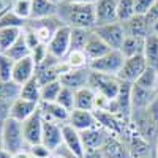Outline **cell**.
Returning <instances> with one entry per match:
<instances>
[{
	"label": "cell",
	"instance_id": "obj_1",
	"mask_svg": "<svg viewBox=\"0 0 158 158\" xmlns=\"http://www.w3.org/2000/svg\"><path fill=\"white\" fill-rule=\"evenodd\" d=\"M63 25L70 29H95V10L94 5H84V3H73L65 2L57 6L56 15Z\"/></svg>",
	"mask_w": 158,
	"mask_h": 158
},
{
	"label": "cell",
	"instance_id": "obj_2",
	"mask_svg": "<svg viewBox=\"0 0 158 158\" xmlns=\"http://www.w3.org/2000/svg\"><path fill=\"white\" fill-rule=\"evenodd\" d=\"M2 135H3V149L10 153H16L19 150L27 149V142L24 138L22 122H18L15 118H6L2 125Z\"/></svg>",
	"mask_w": 158,
	"mask_h": 158
},
{
	"label": "cell",
	"instance_id": "obj_3",
	"mask_svg": "<svg viewBox=\"0 0 158 158\" xmlns=\"http://www.w3.org/2000/svg\"><path fill=\"white\" fill-rule=\"evenodd\" d=\"M89 87L94 90L95 94L104 95V97L109 98V100H115V97L118 94V89H120V81H118L117 76L90 71Z\"/></svg>",
	"mask_w": 158,
	"mask_h": 158
},
{
	"label": "cell",
	"instance_id": "obj_4",
	"mask_svg": "<svg viewBox=\"0 0 158 158\" xmlns=\"http://www.w3.org/2000/svg\"><path fill=\"white\" fill-rule=\"evenodd\" d=\"M125 57L122 56L120 51H109L108 54H104L103 57L94 60L89 63L90 71H97L103 74H111V76H118L122 67H123Z\"/></svg>",
	"mask_w": 158,
	"mask_h": 158
},
{
	"label": "cell",
	"instance_id": "obj_5",
	"mask_svg": "<svg viewBox=\"0 0 158 158\" xmlns=\"http://www.w3.org/2000/svg\"><path fill=\"white\" fill-rule=\"evenodd\" d=\"M48 51L52 57L59 60H63L67 57L71 51V29L67 25H62L48 43Z\"/></svg>",
	"mask_w": 158,
	"mask_h": 158
},
{
	"label": "cell",
	"instance_id": "obj_6",
	"mask_svg": "<svg viewBox=\"0 0 158 158\" xmlns=\"http://www.w3.org/2000/svg\"><path fill=\"white\" fill-rule=\"evenodd\" d=\"M94 32L106 43L111 49L118 51L125 40V30L122 22H112V24H106V25H97L94 29Z\"/></svg>",
	"mask_w": 158,
	"mask_h": 158
},
{
	"label": "cell",
	"instance_id": "obj_7",
	"mask_svg": "<svg viewBox=\"0 0 158 158\" xmlns=\"http://www.w3.org/2000/svg\"><path fill=\"white\" fill-rule=\"evenodd\" d=\"M146 68H147V62H146L144 54L128 57V59H125L123 67H122V70H120L117 77H118V81H122V82L135 84L139 79V76L146 71Z\"/></svg>",
	"mask_w": 158,
	"mask_h": 158
},
{
	"label": "cell",
	"instance_id": "obj_8",
	"mask_svg": "<svg viewBox=\"0 0 158 158\" xmlns=\"http://www.w3.org/2000/svg\"><path fill=\"white\" fill-rule=\"evenodd\" d=\"M29 27L33 29V32L36 33L38 40H40V43H43V44H48L51 41V38L54 36V33L62 27V22L57 16H52V18H46V19H30L27 22Z\"/></svg>",
	"mask_w": 158,
	"mask_h": 158
},
{
	"label": "cell",
	"instance_id": "obj_9",
	"mask_svg": "<svg viewBox=\"0 0 158 158\" xmlns=\"http://www.w3.org/2000/svg\"><path fill=\"white\" fill-rule=\"evenodd\" d=\"M43 115H41V111H38L29 117L25 122H22V131H24V138H25V142L27 146H32V144H36V142H41V135H43Z\"/></svg>",
	"mask_w": 158,
	"mask_h": 158
},
{
	"label": "cell",
	"instance_id": "obj_10",
	"mask_svg": "<svg viewBox=\"0 0 158 158\" xmlns=\"http://www.w3.org/2000/svg\"><path fill=\"white\" fill-rule=\"evenodd\" d=\"M94 10H95L97 25L118 22L117 21V0H97L94 3Z\"/></svg>",
	"mask_w": 158,
	"mask_h": 158
},
{
	"label": "cell",
	"instance_id": "obj_11",
	"mask_svg": "<svg viewBox=\"0 0 158 158\" xmlns=\"http://www.w3.org/2000/svg\"><path fill=\"white\" fill-rule=\"evenodd\" d=\"M156 98H158V92L144 89L138 84H133V89H131V112L149 109L150 104Z\"/></svg>",
	"mask_w": 158,
	"mask_h": 158
},
{
	"label": "cell",
	"instance_id": "obj_12",
	"mask_svg": "<svg viewBox=\"0 0 158 158\" xmlns=\"http://www.w3.org/2000/svg\"><path fill=\"white\" fill-rule=\"evenodd\" d=\"M109 131L104 130L103 127H95L85 131H81V138H82V146H84V152L85 150H100L103 147V144L106 142V139L109 138Z\"/></svg>",
	"mask_w": 158,
	"mask_h": 158
},
{
	"label": "cell",
	"instance_id": "obj_13",
	"mask_svg": "<svg viewBox=\"0 0 158 158\" xmlns=\"http://www.w3.org/2000/svg\"><path fill=\"white\" fill-rule=\"evenodd\" d=\"M60 123L57 122H48L44 120L43 123V135H41V142L48 146L52 152H56L62 144H63V131H62Z\"/></svg>",
	"mask_w": 158,
	"mask_h": 158
},
{
	"label": "cell",
	"instance_id": "obj_14",
	"mask_svg": "<svg viewBox=\"0 0 158 158\" xmlns=\"http://www.w3.org/2000/svg\"><path fill=\"white\" fill-rule=\"evenodd\" d=\"M68 125L76 128L77 131H85L90 128L98 127V118L94 111H82V109H73L70 112Z\"/></svg>",
	"mask_w": 158,
	"mask_h": 158
},
{
	"label": "cell",
	"instance_id": "obj_15",
	"mask_svg": "<svg viewBox=\"0 0 158 158\" xmlns=\"http://www.w3.org/2000/svg\"><path fill=\"white\" fill-rule=\"evenodd\" d=\"M40 111H41L43 120L57 122V123H60V125L68 123L70 112L65 109V108H62L57 101H52V103L41 101V103H40Z\"/></svg>",
	"mask_w": 158,
	"mask_h": 158
},
{
	"label": "cell",
	"instance_id": "obj_16",
	"mask_svg": "<svg viewBox=\"0 0 158 158\" xmlns=\"http://www.w3.org/2000/svg\"><path fill=\"white\" fill-rule=\"evenodd\" d=\"M40 108V103H33L24 98H18L10 106V118H15L18 122H25L29 117H32Z\"/></svg>",
	"mask_w": 158,
	"mask_h": 158
},
{
	"label": "cell",
	"instance_id": "obj_17",
	"mask_svg": "<svg viewBox=\"0 0 158 158\" xmlns=\"http://www.w3.org/2000/svg\"><path fill=\"white\" fill-rule=\"evenodd\" d=\"M36 73V65L33 62V59L29 56L25 59H21L18 62H15V68H13V81L18 82L19 85L29 82L30 79L35 77Z\"/></svg>",
	"mask_w": 158,
	"mask_h": 158
},
{
	"label": "cell",
	"instance_id": "obj_18",
	"mask_svg": "<svg viewBox=\"0 0 158 158\" xmlns=\"http://www.w3.org/2000/svg\"><path fill=\"white\" fill-rule=\"evenodd\" d=\"M123 30H125V36H136V38H147L152 33L150 24L147 22L146 16L141 15H135L131 19L122 22Z\"/></svg>",
	"mask_w": 158,
	"mask_h": 158
},
{
	"label": "cell",
	"instance_id": "obj_19",
	"mask_svg": "<svg viewBox=\"0 0 158 158\" xmlns=\"http://www.w3.org/2000/svg\"><path fill=\"white\" fill-rule=\"evenodd\" d=\"M63 131V146L67 147L74 156L82 158L84 155V146H82V138H81V131H77L71 125L65 123L62 127Z\"/></svg>",
	"mask_w": 158,
	"mask_h": 158
},
{
	"label": "cell",
	"instance_id": "obj_20",
	"mask_svg": "<svg viewBox=\"0 0 158 158\" xmlns=\"http://www.w3.org/2000/svg\"><path fill=\"white\" fill-rule=\"evenodd\" d=\"M100 150L103 153V158H130L125 141L114 135H109Z\"/></svg>",
	"mask_w": 158,
	"mask_h": 158
},
{
	"label": "cell",
	"instance_id": "obj_21",
	"mask_svg": "<svg viewBox=\"0 0 158 158\" xmlns=\"http://www.w3.org/2000/svg\"><path fill=\"white\" fill-rule=\"evenodd\" d=\"M89 77H90V70L89 68H79V70H70L60 77V82L63 87H68L71 90H79L82 87L89 85Z\"/></svg>",
	"mask_w": 158,
	"mask_h": 158
},
{
	"label": "cell",
	"instance_id": "obj_22",
	"mask_svg": "<svg viewBox=\"0 0 158 158\" xmlns=\"http://www.w3.org/2000/svg\"><path fill=\"white\" fill-rule=\"evenodd\" d=\"M109 51H112V49L104 43L95 32H92V36L89 38V41H87V44L84 48V54L87 56L89 63L100 59V57H103L104 54H108Z\"/></svg>",
	"mask_w": 158,
	"mask_h": 158
},
{
	"label": "cell",
	"instance_id": "obj_23",
	"mask_svg": "<svg viewBox=\"0 0 158 158\" xmlns=\"http://www.w3.org/2000/svg\"><path fill=\"white\" fill-rule=\"evenodd\" d=\"M95 92L89 85L82 87L74 92V109H82V111H94V103H95Z\"/></svg>",
	"mask_w": 158,
	"mask_h": 158
},
{
	"label": "cell",
	"instance_id": "obj_24",
	"mask_svg": "<svg viewBox=\"0 0 158 158\" xmlns=\"http://www.w3.org/2000/svg\"><path fill=\"white\" fill-rule=\"evenodd\" d=\"M57 15V6L49 0H32V19H46Z\"/></svg>",
	"mask_w": 158,
	"mask_h": 158
},
{
	"label": "cell",
	"instance_id": "obj_25",
	"mask_svg": "<svg viewBox=\"0 0 158 158\" xmlns=\"http://www.w3.org/2000/svg\"><path fill=\"white\" fill-rule=\"evenodd\" d=\"M144 57H146L147 67L158 68V35L150 33L144 40Z\"/></svg>",
	"mask_w": 158,
	"mask_h": 158
},
{
	"label": "cell",
	"instance_id": "obj_26",
	"mask_svg": "<svg viewBox=\"0 0 158 158\" xmlns=\"http://www.w3.org/2000/svg\"><path fill=\"white\" fill-rule=\"evenodd\" d=\"M144 40L146 38H136V36H125L123 43L120 46V51L122 56L125 59L128 57H135V56H139L144 52Z\"/></svg>",
	"mask_w": 158,
	"mask_h": 158
},
{
	"label": "cell",
	"instance_id": "obj_27",
	"mask_svg": "<svg viewBox=\"0 0 158 158\" xmlns=\"http://www.w3.org/2000/svg\"><path fill=\"white\" fill-rule=\"evenodd\" d=\"M22 35V29L3 27L0 29V52H6Z\"/></svg>",
	"mask_w": 158,
	"mask_h": 158
},
{
	"label": "cell",
	"instance_id": "obj_28",
	"mask_svg": "<svg viewBox=\"0 0 158 158\" xmlns=\"http://www.w3.org/2000/svg\"><path fill=\"white\" fill-rule=\"evenodd\" d=\"M21 98L33 101V103L41 101V85L36 81V77L30 79L29 82L21 85Z\"/></svg>",
	"mask_w": 158,
	"mask_h": 158
},
{
	"label": "cell",
	"instance_id": "obj_29",
	"mask_svg": "<svg viewBox=\"0 0 158 158\" xmlns=\"http://www.w3.org/2000/svg\"><path fill=\"white\" fill-rule=\"evenodd\" d=\"M21 97V85L11 81H0V100L13 103Z\"/></svg>",
	"mask_w": 158,
	"mask_h": 158
},
{
	"label": "cell",
	"instance_id": "obj_30",
	"mask_svg": "<svg viewBox=\"0 0 158 158\" xmlns=\"http://www.w3.org/2000/svg\"><path fill=\"white\" fill-rule=\"evenodd\" d=\"M3 54H6L11 60H15V62H18V60H21V59H25V57H29V56H30V49H29L27 43H25L24 35H21L18 41L13 44L6 52H3Z\"/></svg>",
	"mask_w": 158,
	"mask_h": 158
},
{
	"label": "cell",
	"instance_id": "obj_31",
	"mask_svg": "<svg viewBox=\"0 0 158 158\" xmlns=\"http://www.w3.org/2000/svg\"><path fill=\"white\" fill-rule=\"evenodd\" d=\"M135 84H138V85H141L144 89L158 92V71H156V68L147 67L146 71L139 76V79H138Z\"/></svg>",
	"mask_w": 158,
	"mask_h": 158
},
{
	"label": "cell",
	"instance_id": "obj_32",
	"mask_svg": "<svg viewBox=\"0 0 158 158\" xmlns=\"http://www.w3.org/2000/svg\"><path fill=\"white\" fill-rule=\"evenodd\" d=\"M92 32L89 29H71V49L73 51H84L89 38L92 36Z\"/></svg>",
	"mask_w": 158,
	"mask_h": 158
},
{
	"label": "cell",
	"instance_id": "obj_33",
	"mask_svg": "<svg viewBox=\"0 0 158 158\" xmlns=\"http://www.w3.org/2000/svg\"><path fill=\"white\" fill-rule=\"evenodd\" d=\"M70 65L71 70H79V68H89V59L84 54V51H70L68 56L63 59Z\"/></svg>",
	"mask_w": 158,
	"mask_h": 158
},
{
	"label": "cell",
	"instance_id": "obj_34",
	"mask_svg": "<svg viewBox=\"0 0 158 158\" xmlns=\"http://www.w3.org/2000/svg\"><path fill=\"white\" fill-rule=\"evenodd\" d=\"M136 15L135 0H117V21L125 22Z\"/></svg>",
	"mask_w": 158,
	"mask_h": 158
},
{
	"label": "cell",
	"instance_id": "obj_35",
	"mask_svg": "<svg viewBox=\"0 0 158 158\" xmlns=\"http://www.w3.org/2000/svg\"><path fill=\"white\" fill-rule=\"evenodd\" d=\"M62 87L63 85H62L60 81H54V82H49V84L41 85V101H46V103L57 101ZM41 101H40V103H41Z\"/></svg>",
	"mask_w": 158,
	"mask_h": 158
},
{
	"label": "cell",
	"instance_id": "obj_36",
	"mask_svg": "<svg viewBox=\"0 0 158 158\" xmlns=\"http://www.w3.org/2000/svg\"><path fill=\"white\" fill-rule=\"evenodd\" d=\"M29 21H24L21 18H18L15 13H13L10 8H6L3 11L2 18H0V29L3 27H16V29H24L25 25H27Z\"/></svg>",
	"mask_w": 158,
	"mask_h": 158
},
{
	"label": "cell",
	"instance_id": "obj_37",
	"mask_svg": "<svg viewBox=\"0 0 158 158\" xmlns=\"http://www.w3.org/2000/svg\"><path fill=\"white\" fill-rule=\"evenodd\" d=\"M10 10L15 15L24 21H30L32 19V2H25V0H15L11 3Z\"/></svg>",
	"mask_w": 158,
	"mask_h": 158
},
{
	"label": "cell",
	"instance_id": "obj_38",
	"mask_svg": "<svg viewBox=\"0 0 158 158\" xmlns=\"http://www.w3.org/2000/svg\"><path fill=\"white\" fill-rule=\"evenodd\" d=\"M15 60H11L6 54L0 52V81H11Z\"/></svg>",
	"mask_w": 158,
	"mask_h": 158
},
{
	"label": "cell",
	"instance_id": "obj_39",
	"mask_svg": "<svg viewBox=\"0 0 158 158\" xmlns=\"http://www.w3.org/2000/svg\"><path fill=\"white\" fill-rule=\"evenodd\" d=\"M57 103L60 104L62 108H65L68 112H71L74 109V90L68 89V87H62Z\"/></svg>",
	"mask_w": 158,
	"mask_h": 158
},
{
	"label": "cell",
	"instance_id": "obj_40",
	"mask_svg": "<svg viewBox=\"0 0 158 158\" xmlns=\"http://www.w3.org/2000/svg\"><path fill=\"white\" fill-rule=\"evenodd\" d=\"M27 150L32 155V158H51L54 155V152L48 146H44L43 142H36V144H32V146H27Z\"/></svg>",
	"mask_w": 158,
	"mask_h": 158
},
{
	"label": "cell",
	"instance_id": "obj_41",
	"mask_svg": "<svg viewBox=\"0 0 158 158\" xmlns=\"http://www.w3.org/2000/svg\"><path fill=\"white\" fill-rule=\"evenodd\" d=\"M30 57L33 59V62H35V65L38 67V65H41L48 57H49V51H48V44H38L32 52H30Z\"/></svg>",
	"mask_w": 158,
	"mask_h": 158
},
{
	"label": "cell",
	"instance_id": "obj_42",
	"mask_svg": "<svg viewBox=\"0 0 158 158\" xmlns=\"http://www.w3.org/2000/svg\"><path fill=\"white\" fill-rule=\"evenodd\" d=\"M155 0H135V11L136 15L146 16L147 13L150 11V8L153 6Z\"/></svg>",
	"mask_w": 158,
	"mask_h": 158
},
{
	"label": "cell",
	"instance_id": "obj_43",
	"mask_svg": "<svg viewBox=\"0 0 158 158\" xmlns=\"http://www.w3.org/2000/svg\"><path fill=\"white\" fill-rule=\"evenodd\" d=\"M10 106H11V103L0 100V122L6 120V118L10 117Z\"/></svg>",
	"mask_w": 158,
	"mask_h": 158
},
{
	"label": "cell",
	"instance_id": "obj_44",
	"mask_svg": "<svg viewBox=\"0 0 158 158\" xmlns=\"http://www.w3.org/2000/svg\"><path fill=\"white\" fill-rule=\"evenodd\" d=\"M82 158H103L101 150H85Z\"/></svg>",
	"mask_w": 158,
	"mask_h": 158
},
{
	"label": "cell",
	"instance_id": "obj_45",
	"mask_svg": "<svg viewBox=\"0 0 158 158\" xmlns=\"http://www.w3.org/2000/svg\"><path fill=\"white\" fill-rule=\"evenodd\" d=\"M13 158H32V155L29 153L27 149H24V150H19L16 153H13Z\"/></svg>",
	"mask_w": 158,
	"mask_h": 158
},
{
	"label": "cell",
	"instance_id": "obj_46",
	"mask_svg": "<svg viewBox=\"0 0 158 158\" xmlns=\"http://www.w3.org/2000/svg\"><path fill=\"white\" fill-rule=\"evenodd\" d=\"M67 2H73V3H84V5H94L97 0H67Z\"/></svg>",
	"mask_w": 158,
	"mask_h": 158
},
{
	"label": "cell",
	"instance_id": "obj_47",
	"mask_svg": "<svg viewBox=\"0 0 158 158\" xmlns=\"http://www.w3.org/2000/svg\"><path fill=\"white\" fill-rule=\"evenodd\" d=\"M0 158H13V153H10L8 150L2 149V150H0Z\"/></svg>",
	"mask_w": 158,
	"mask_h": 158
},
{
	"label": "cell",
	"instance_id": "obj_48",
	"mask_svg": "<svg viewBox=\"0 0 158 158\" xmlns=\"http://www.w3.org/2000/svg\"><path fill=\"white\" fill-rule=\"evenodd\" d=\"M2 125H3V122H0V150L3 149V135H2Z\"/></svg>",
	"mask_w": 158,
	"mask_h": 158
},
{
	"label": "cell",
	"instance_id": "obj_49",
	"mask_svg": "<svg viewBox=\"0 0 158 158\" xmlns=\"http://www.w3.org/2000/svg\"><path fill=\"white\" fill-rule=\"evenodd\" d=\"M152 33H155V35H158V21L152 24Z\"/></svg>",
	"mask_w": 158,
	"mask_h": 158
},
{
	"label": "cell",
	"instance_id": "obj_50",
	"mask_svg": "<svg viewBox=\"0 0 158 158\" xmlns=\"http://www.w3.org/2000/svg\"><path fill=\"white\" fill-rule=\"evenodd\" d=\"M153 158H158V139H156L155 146H153Z\"/></svg>",
	"mask_w": 158,
	"mask_h": 158
},
{
	"label": "cell",
	"instance_id": "obj_51",
	"mask_svg": "<svg viewBox=\"0 0 158 158\" xmlns=\"http://www.w3.org/2000/svg\"><path fill=\"white\" fill-rule=\"evenodd\" d=\"M49 2H52V3H54L56 6H59V5L65 3V2H67V0H49Z\"/></svg>",
	"mask_w": 158,
	"mask_h": 158
},
{
	"label": "cell",
	"instance_id": "obj_52",
	"mask_svg": "<svg viewBox=\"0 0 158 158\" xmlns=\"http://www.w3.org/2000/svg\"><path fill=\"white\" fill-rule=\"evenodd\" d=\"M8 6L5 5V2H3V0H0V13H2V11H5Z\"/></svg>",
	"mask_w": 158,
	"mask_h": 158
},
{
	"label": "cell",
	"instance_id": "obj_53",
	"mask_svg": "<svg viewBox=\"0 0 158 158\" xmlns=\"http://www.w3.org/2000/svg\"><path fill=\"white\" fill-rule=\"evenodd\" d=\"M3 2H5V5H6V6L10 8V6H11V3L15 2V0H3Z\"/></svg>",
	"mask_w": 158,
	"mask_h": 158
},
{
	"label": "cell",
	"instance_id": "obj_54",
	"mask_svg": "<svg viewBox=\"0 0 158 158\" xmlns=\"http://www.w3.org/2000/svg\"><path fill=\"white\" fill-rule=\"evenodd\" d=\"M70 158H79V156H74V155H73V156H70Z\"/></svg>",
	"mask_w": 158,
	"mask_h": 158
},
{
	"label": "cell",
	"instance_id": "obj_55",
	"mask_svg": "<svg viewBox=\"0 0 158 158\" xmlns=\"http://www.w3.org/2000/svg\"><path fill=\"white\" fill-rule=\"evenodd\" d=\"M2 15H3V11H2V13H0V18H2Z\"/></svg>",
	"mask_w": 158,
	"mask_h": 158
},
{
	"label": "cell",
	"instance_id": "obj_56",
	"mask_svg": "<svg viewBox=\"0 0 158 158\" xmlns=\"http://www.w3.org/2000/svg\"><path fill=\"white\" fill-rule=\"evenodd\" d=\"M25 2H32V0H25Z\"/></svg>",
	"mask_w": 158,
	"mask_h": 158
},
{
	"label": "cell",
	"instance_id": "obj_57",
	"mask_svg": "<svg viewBox=\"0 0 158 158\" xmlns=\"http://www.w3.org/2000/svg\"><path fill=\"white\" fill-rule=\"evenodd\" d=\"M156 71H158V68H156Z\"/></svg>",
	"mask_w": 158,
	"mask_h": 158
}]
</instances>
